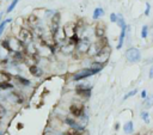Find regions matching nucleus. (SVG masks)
Masks as SVG:
<instances>
[{
	"instance_id": "1",
	"label": "nucleus",
	"mask_w": 153,
	"mask_h": 135,
	"mask_svg": "<svg viewBox=\"0 0 153 135\" xmlns=\"http://www.w3.org/2000/svg\"><path fill=\"white\" fill-rule=\"evenodd\" d=\"M1 45L4 47V49H7V52H10V53H24V50H25V45L17 37L5 38Z\"/></svg>"
},
{
	"instance_id": "2",
	"label": "nucleus",
	"mask_w": 153,
	"mask_h": 135,
	"mask_svg": "<svg viewBox=\"0 0 153 135\" xmlns=\"http://www.w3.org/2000/svg\"><path fill=\"white\" fill-rule=\"evenodd\" d=\"M99 72H102V69H99V68H92V67L82 68V69H79L78 72H75L73 75H72V80H73V81L85 80V79H87V78L98 74Z\"/></svg>"
},
{
	"instance_id": "3",
	"label": "nucleus",
	"mask_w": 153,
	"mask_h": 135,
	"mask_svg": "<svg viewBox=\"0 0 153 135\" xmlns=\"http://www.w3.org/2000/svg\"><path fill=\"white\" fill-rule=\"evenodd\" d=\"M34 31L33 29H30L29 26H25V25H22L20 29H19V33H18V39L25 45L30 42L34 41Z\"/></svg>"
},
{
	"instance_id": "4",
	"label": "nucleus",
	"mask_w": 153,
	"mask_h": 135,
	"mask_svg": "<svg viewBox=\"0 0 153 135\" xmlns=\"http://www.w3.org/2000/svg\"><path fill=\"white\" fill-rule=\"evenodd\" d=\"M110 55H111V49H110V47L108 44L105 47H103V48H101L93 55V59H95L93 61L99 62V63H102V65L105 66L108 63V61H109V59H110Z\"/></svg>"
},
{
	"instance_id": "5",
	"label": "nucleus",
	"mask_w": 153,
	"mask_h": 135,
	"mask_svg": "<svg viewBox=\"0 0 153 135\" xmlns=\"http://www.w3.org/2000/svg\"><path fill=\"white\" fill-rule=\"evenodd\" d=\"M61 29V16L60 12H54L50 17L49 20V33L52 34L53 38L54 36L59 33V30Z\"/></svg>"
},
{
	"instance_id": "6",
	"label": "nucleus",
	"mask_w": 153,
	"mask_h": 135,
	"mask_svg": "<svg viewBox=\"0 0 153 135\" xmlns=\"http://www.w3.org/2000/svg\"><path fill=\"white\" fill-rule=\"evenodd\" d=\"M69 115L74 118H82L85 115V107L82 102H73L72 104L68 107Z\"/></svg>"
},
{
	"instance_id": "7",
	"label": "nucleus",
	"mask_w": 153,
	"mask_h": 135,
	"mask_svg": "<svg viewBox=\"0 0 153 135\" xmlns=\"http://www.w3.org/2000/svg\"><path fill=\"white\" fill-rule=\"evenodd\" d=\"M75 93L80 98L88 99L91 97V93H92V86L88 85V84H79L75 86Z\"/></svg>"
},
{
	"instance_id": "8",
	"label": "nucleus",
	"mask_w": 153,
	"mask_h": 135,
	"mask_svg": "<svg viewBox=\"0 0 153 135\" xmlns=\"http://www.w3.org/2000/svg\"><path fill=\"white\" fill-rule=\"evenodd\" d=\"M124 56L127 59L128 62L131 63H136L141 60V53L138 48H135V47H132V48H128L127 52L124 53Z\"/></svg>"
},
{
	"instance_id": "9",
	"label": "nucleus",
	"mask_w": 153,
	"mask_h": 135,
	"mask_svg": "<svg viewBox=\"0 0 153 135\" xmlns=\"http://www.w3.org/2000/svg\"><path fill=\"white\" fill-rule=\"evenodd\" d=\"M91 42L88 41L87 37H83L79 39V42L75 44V52L82 54V55H85V54H88V50L91 48Z\"/></svg>"
},
{
	"instance_id": "10",
	"label": "nucleus",
	"mask_w": 153,
	"mask_h": 135,
	"mask_svg": "<svg viewBox=\"0 0 153 135\" xmlns=\"http://www.w3.org/2000/svg\"><path fill=\"white\" fill-rule=\"evenodd\" d=\"M93 33H95V36H96V38H97V39L105 37L107 25L104 24L103 22H97V24H96L95 28H93Z\"/></svg>"
},
{
	"instance_id": "11",
	"label": "nucleus",
	"mask_w": 153,
	"mask_h": 135,
	"mask_svg": "<svg viewBox=\"0 0 153 135\" xmlns=\"http://www.w3.org/2000/svg\"><path fill=\"white\" fill-rule=\"evenodd\" d=\"M63 121H65V123H66L67 126H69L71 128H73V129H78V130H83V129H84V126H83L82 123H79V122L77 121V118L72 117L71 115H69V116H66Z\"/></svg>"
},
{
	"instance_id": "12",
	"label": "nucleus",
	"mask_w": 153,
	"mask_h": 135,
	"mask_svg": "<svg viewBox=\"0 0 153 135\" xmlns=\"http://www.w3.org/2000/svg\"><path fill=\"white\" fill-rule=\"evenodd\" d=\"M39 17H37V16L35 13H31L29 17L27 18V23H28V25L30 29H35L37 26H39Z\"/></svg>"
},
{
	"instance_id": "13",
	"label": "nucleus",
	"mask_w": 153,
	"mask_h": 135,
	"mask_svg": "<svg viewBox=\"0 0 153 135\" xmlns=\"http://www.w3.org/2000/svg\"><path fill=\"white\" fill-rule=\"evenodd\" d=\"M12 79L16 81V85L17 86H22V87H28L31 85V81L29 80V79H25V78H23L20 75H13Z\"/></svg>"
},
{
	"instance_id": "14",
	"label": "nucleus",
	"mask_w": 153,
	"mask_h": 135,
	"mask_svg": "<svg viewBox=\"0 0 153 135\" xmlns=\"http://www.w3.org/2000/svg\"><path fill=\"white\" fill-rule=\"evenodd\" d=\"M61 52L63 54H66V55H69V54H73L75 52V45L73 43H71L68 41H66L65 43H63L61 45Z\"/></svg>"
},
{
	"instance_id": "15",
	"label": "nucleus",
	"mask_w": 153,
	"mask_h": 135,
	"mask_svg": "<svg viewBox=\"0 0 153 135\" xmlns=\"http://www.w3.org/2000/svg\"><path fill=\"white\" fill-rule=\"evenodd\" d=\"M29 72H30L31 75L35 77V78H39V77L43 75V69L39 68L38 65H36V63H35V65H30L29 66Z\"/></svg>"
},
{
	"instance_id": "16",
	"label": "nucleus",
	"mask_w": 153,
	"mask_h": 135,
	"mask_svg": "<svg viewBox=\"0 0 153 135\" xmlns=\"http://www.w3.org/2000/svg\"><path fill=\"white\" fill-rule=\"evenodd\" d=\"M127 28H128V25H127L126 28H122V29H121V35H120V37H118V43H117V45H116V49H121V48L123 47L124 39H126V36H127Z\"/></svg>"
},
{
	"instance_id": "17",
	"label": "nucleus",
	"mask_w": 153,
	"mask_h": 135,
	"mask_svg": "<svg viewBox=\"0 0 153 135\" xmlns=\"http://www.w3.org/2000/svg\"><path fill=\"white\" fill-rule=\"evenodd\" d=\"M104 10L102 9V7H96V9L93 10V13H92V19L93 20H98L99 18H102L104 16Z\"/></svg>"
},
{
	"instance_id": "18",
	"label": "nucleus",
	"mask_w": 153,
	"mask_h": 135,
	"mask_svg": "<svg viewBox=\"0 0 153 135\" xmlns=\"http://www.w3.org/2000/svg\"><path fill=\"white\" fill-rule=\"evenodd\" d=\"M63 135H88V133L83 129V130H78V129H73V128H69Z\"/></svg>"
},
{
	"instance_id": "19",
	"label": "nucleus",
	"mask_w": 153,
	"mask_h": 135,
	"mask_svg": "<svg viewBox=\"0 0 153 135\" xmlns=\"http://www.w3.org/2000/svg\"><path fill=\"white\" fill-rule=\"evenodd\" d=\"M142 105L146 110H148V109H151L153 107V94H152V96H147V98L143 99Z\"/></svg>"
},
{
	"instance_id": "20",
	"label": "nucleus",
	"mask_w": 153,
	"mask_h": 135,
	"mask_svg": "<svg viewBox=\"0 0 153 135\" xmlns=\"http://www.w3.org/2000/svg\"><path fill=\"white\" fill-rule=\"evenodd\" d=\"M134 130V124H133V121H128L126 122V124L123 126V132L126 134H132Z\"/></svg>"
},
{
	"instance_id": "21",
	"label": "nucleus",
	"mask_w": 153,
	"mask_h": 135,
	"mask_svg": "<svg viewBox=\"0 0 153 135\" xmlns=\"http://www.w3.org/2000/svg\"><path fill=\"white\" fill-rule=\"evenodd\" d=\"M12 79V77L9 74V73H6L4 72V71L0 69V83H4V81H10Z\"/></svg>"
},
{
	"instance_id": "22",
	"label": "nucleus",
	"mask_w": 153,
	"mask_h": 135,
	"mask_svg": "<svg viewBox=\"0 0 153 135\" xmlns=\"http://www.w3.org/2000/svg\"><path fill=\"white\" fill-rule=\"evenodd\" d=\"M11 22H12L11 18H7V19H4L1 23H0V37H1V35H3V33H4V30H5V28H6V25L9 24V23H11Z\"/></svg>"
},
{
	"instance_id": "23",
	"label": "nucleus",
	"mask_w": 153,
	"mask_h": 135,
	"mask_svg": "<svg viewBox=\"0 0 153 135\" xmlns=\"http://www.w3.org/2000/svg\"><path fill=\"white\" fill-rule=\"evenodd\" d=\"M140 117H141V120L145 122V123H146V124H148L150 123V113H148V111H146V110H145V111H142V113L140 114Z\"/></svg>"
},
{
	"instance_id": "24",
	"label": "nucleus",
	"mask_w": 153,
	"mask_h": 135,
	"mask_svg": "<svg viewBox=\"0 0 153 135\" xmlns=\"http://www.w3.org/2000/svg\"><path fill=\"white\" fill-rule=\"evenodd\" d=\"M18 1H19V0H12V3H11V4L9 5V7L6 9V13H11V12L16 9V6H17Z\"/></svg>"
},
{
	"instance_id": "25",
	"label": "nucleus",
	"mask_w": 153,
	"mask_h": 135,
	"mask_svg": "<svg viewBox=\"0 0 153 135\" xmlns=\"http://www.w3.org/2000/svg\"><path fill=\"white\" fill-rule=\"evenodd\" d=\"M140 36H141V38H143V39H146V38L148 37V26H147V25H143V26H142Z\"/></svg>"
},
{
	"instance_id": "26",
	"label": "nucleus",
	"mask_w": 153,
	"mask_h": 135,
	"mask_svg": "<svg viewBox=\"0 0 153 135\" xmlns=\"http://www.w3.org/2000/svg\"><path fill=\"white\" fill-rule=\"evenodd\" d=\"M136 93H138V90H136V89H134V90H132V91H129V92H127V93L124 94V97H123V99H122V100H127V99H129L131 97L135 96Z\"/></svg>"
},
{
	"instance_id": "27",
	"label": "nucleus",
	"mask_w": 153,
	"mask_h": 135,
	"mask_svg": "<svg viewBox=\"0 0 153 135\" xmlns=\"http://www.w3.org/2000/svg\"><path fill=\"white\" fill-rule=\"evenodd\" d=\"M6 108L3 105V104H0V120H3V118L6 116Z\"/></svg>"
},
{
	"instance_id": "28",
	"label": "nucleus",
	"mask_w": 153,
	"mask_h": 135,
	"mask_svg": "<svg viewBox=\"0 0 153 135\" xmlns=\"http://www.w3.org/2000/svg\"><path fill=\"white\" fill-rule=\"evenodd\" d=\"M117 19H118V14H117V13H114V12H111V13H110V20H111L112 23H116Z\"/></svg>"
},
{
	"instance_id": "29",
	"label": "nucleus",
	"mask_w": 153,
	"mask_h": 135,
	"mask_svg": "<svg viewBox=\"0 0 153 135\" xmlns=\"http://www.w3.org/2000/svg\"><path fill=\"white\" fill-rule=\"evenodd\" d=\"M150 12H151V5H150V3H146V9H145V16L146 17H148L150 16Z\"/></svg>"
},
{
	"instance_id": "30",
	"label": "nucleus",
	"mask_w": 153,
	"mask_h": 135,
	"mask_svg": "<svg viewBox=\"0 0 153 135\" xmlns=\"http://www.w3.org/2000/svg\"><path fill=\"white\" fill-rule=\"evenodd\" d=\"M147 96H148V94H147V91H146V90H142V91L140 92V97H141L142 99L147 98Z\"/></svg>"
},
{
	"instance_id": "31",
	"label": "nucleus",
	"mask_w": 153,
	"mask_h": 135,
	"mask_svg": "<svg viewBox=\"0 0 153 135\" xmlns=\"http://www.w3.org/2000/svg\"><path fill=\"white\" fill-rule=\"evenodd\" d=\"M148 78H150V79H153V66L150 67V71H148Z\"/></svg>"
},
{
	"instance_id": "32",
	"label": "nucleus",
	"mask_w": 153,
	"mask_h": 135,
	"mask_svg": "<svg viewBox=\"0 0 153 135\" xmlns=\"http://www.w3.org/2000/svg\"><path fill=\"white\" fill-rule=\"evenodd\" d=\"M23 128V123H18V129H22Z\"/></svg>"
},
{
	"instance_id": "33",
	"label": "nucleus",
	"mask_w": 153,
	"mask_h": 135,
	"mask_svg": "<svg viewBox=\"0 0 153 135\" xmlns=\"http://www.w3.org/2000/svg\"><path fill=\"white\" fill-rule=\"evenodd\" d=\"M147 135H153V130H151V132H148V133H147Z\"/></svg>"
},
{
	"instance_id": "34",
	"label": "nucleus",
	"mask_w": 153,
	"mask_h": 135,
	"mask_svg": "<svg viewBox=\"0 0 153 135\" xmlns=\"http://www.w3.org/2000/svg\"><path fill=\"white\" fill-rule=\"evenodd\" d=\"M118 126H120L118 123H116V124H115V129H118Z\"/></svg>"
},
{
	"instance_id": "35",
	"label": "nucleus",
	"mask_w": 153,
	"mask_h": 135,
	"mask_svg": "<svg viewBox=\"0 0 153 135\" xmlns=\"http://www.w3.org/2000/svg\"><path fill=\"white\" fill-rule=\"evenodd\" d=\"M0 1H1V0H0Z\"/></svg>"
}]
</instances>
